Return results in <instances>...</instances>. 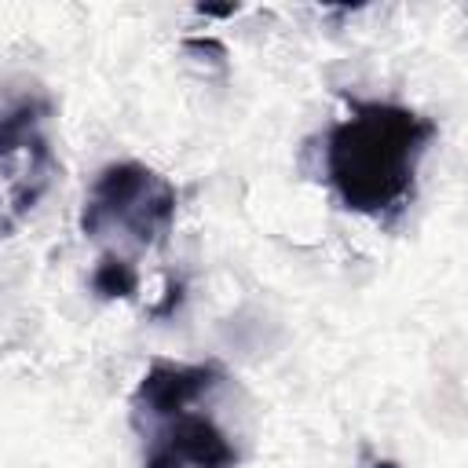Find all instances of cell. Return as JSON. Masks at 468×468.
Segmentation results:
<instances>
[{"label":"cell","mask_w":468,"mask_h":468,"mask_svg":"<svg viewBox=\"0 0 468 468\" xmlns=\"http://www.w3.org/2000/svg\"><path fill=\"white\" fill-rule=\"evenodd\" d=\"M435 135V121L402 102L347 99V110L322 132V179L347 212L395 223L413 201Z\"/></svg>","instance_id":"6da1fadb"},{"label":"cell","mask_w":468,"mask_h":468,"mask_svg":"<svg viewBox=\"0 0 468 468\" xmlns=\"http://www.w3.org/2000/svg\"><path fill=\"white\" fill-rule=\"evenodd\" d=\"M223 388L216 362H154L132 391L143 468H234L241 450L216 417Z\"/></svg>","instance_id":"7a4b0ae2"},{"label":"cell","mask_w":468,"mask_h":468,"mask_svg":"<svg viewBox=\"0 0 468 468\" xmlns=\"http://www.w3.org/2000/svg\"><path fill=\"white\" fill-rule=\"evenodd\" d=\"M172 223L176 186L139 161L106 165L88 186L80 208L84 238L95 241L106 260H121L132 267L143 252L157 249L172 234Z\"/></svg>","instance_id":"3957f363"},{"label":"cell","mask_w":468,"mask_h":468,"mask_svg":"<svg viewBox=\"0 0 468 468\" xmlns=\"http://www.w3.org/2000/svg\"><path fill=\"white\" fill-rule=\"evenodd\" d=\"M48 106L22 99L0 110V230H11L44 197L55 157L44 135Z\"/></svg>","instance_id":"277c9868"},{"label":"cell","mask_w":468,"mask_h":468,"mask_svg":"<svg viewBox=\"0 0 468 468\" xmlns=\"http://www.w3.org/2000/svg\"><path fill=\"white\" fill-rule=\"evenodd\" d=\"M135 289H139V271L132 263L99 256V263L91 271V292H99L106 300H117V296H132Z\"/></svg>","instance_id":"5b68a950"}]
</instances>
